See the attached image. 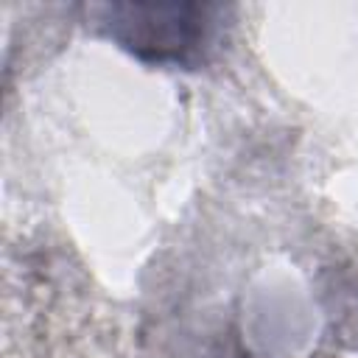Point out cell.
Returning <instances> with one entry per match:
<instances>
[{
  "mask_svg": "<svg viewBox=\"0 0 358 358\" xmlns=\"http://www.w3.org/2000/svg\"><path fill=\"white\" fill-rule=\"evenodd\" d=\"M103 31L129 53L157 64H193L218 28L207 3H112L101 6Z\"/></svg>",
  "mask_w": 358,
  "mask_h": 358,
  "instance_id": "obj_1",
  "label": "cell"
}]
</instances>
